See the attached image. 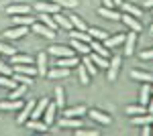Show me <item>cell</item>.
Listing matches in <instances>:
<instances>
[{
	"mask_svg": "<svg viewBox=\"0 0 153 136\" xmlns=\"http://www.w3.org/2000/svg\"><path fill=\"white\" fill-rule=\"evenodd\" d=\"M120 21L127 24L131 31H135V33H137V31H141V21H139V18H135V16H131V14H127V12H125V14H120Z\"/></svg>",
	"mask_w": 153,
	"mask_h": 136,
	"instance_id": "8fae6325",
	"label": "cell"
},
{
	"mask_svg": "<svg viewBox=\"0 0 153 136\" xmlns=\"http://www.w3.org/2000/svg\"><path fill=\"white\" fill-rule=\"evenodd\" d=\"M23 106L25 104L21 102V100H6V102H0V110H2V112H14V110L19 112Z\"/></svg>",
	"mask_w": 153,
	"mask_h": 136,
	"instance_id": "5bb4252c",
	"label": "cell"
},
{
	"mask_svg": "<svg viewBox=\"0 0 153 136\" xmlns=\"http://www.w3.org/2000/svg\"><path fill=\"white\" fill-rule=\"evenodd\" d=\"M151 14H153V8H151Z\"/></svg>",
	"mask_w": 153,
	"mask_h": 136,
	"instance_id": "6f0895ef",
	"label": "cell"
},
{
	"mask_svg": "<svg viewBox=\"0 0 153 136\" xmlns=\"http://www.w3.org/2000/svg\"><path fill=\"white\" fill-rule=\"evenodd\" d=\"M6 12L8 14H29L31 6L29 4H10V6H6Z\"/></svg>",
	"mask_w": 153,
	"mask_h": 136,
	"instance_id": "cb8c5ba5",
	"label": "cell"
},
{
	"mask_svg": "<svg viewBox=\"0 0 153 136\" xmlns=\"http://www.w3.org/2000/svg\"><path fill=\"white\" fill-rule=\"evenodd\" d=\"M71 47H74V49H76V51H78V53H80V55H90V53H92V49H90V43H82V41H76V39H71V43H70Z\"/></svg>",
	"mask_w": 153,
	"mask_h": 136,
	"instance_id": "7402d4cb",
	"label": "cell"
},
{
	"mask_svg": "<svg viewBox=\"0 0 153 136\" xmlns=\"http://www.w3.org/2000/svg\"><path fill=\"white\" fill-rule=\"evenodd\" d=\"M112 2H114V4H123L125 0H112Z\"/></svg>",
	"mask_w": 153,
	"mask_h": 136,
	"instance_id": "f5cc1de1",
	"label": "cell"
},
{
	"mask_svg": "<svg viewBox=\"0 0 153 136\" xmlns=\"http://www.w3.org/2000/svg\"><path fill=\"white\" fill-rule=\"evenodd\" d=\"M31 26H33V33L41 35V37H45V39H55V31H51L47 24H43V23H33Z\"/></svg>",
	"mask_w": 153,
	"mask_h": 136,
	"instance_id": "277c9868",
	"label": "cell"
},
{
	"mask_svg": "<svg viewBox=\"0 0 153 136\" xmlns=\"http://www.w3.org/2000/svg\"><path fill=\"white\" fill-rule=\"evenodd\" d=\"M51 2H55V4H59L61 8H76L80 2L78 0H51Z\"/></svg>",
	"mask_w": 153,
	"mask_h": 136,
	"instance_id": "7bdbcfd3",
	"label": "cell"
},
{
	"mask_svg": "<svg viewBox=\"0 0 153 136\" xmlns=\"http://www.w3.org/2000/svg\"><path fill=\"white\" fill-rule=\"evenodd\" d=\"M127 114H129V116L147 114V106H141V104H137V106H127Z\"/></svg>",
	"mask_w": 153,
	"mask_h": 136,
	"instance_id": "8d00e7d4",
	"label": "cell"
},
{
	"mask_svg": "<svg viewBox=\"0 0 153 136\" xmlns=\"http://www.w3.org/2000/svg\"><path fill=\"white\" fill-rule=\"evenodd\" d=\"M70 75V69L68 67H55V69H49L47 71V77L49 79H63Z\"/></svg>",
	"mask_w": 153,
	"mask_h": 136,
	"instance_id": "d6986e66",
	"label": "cell"
},
{
	"mask_svg": "<svg viewBox=\"0 0 153 136\" xmlns=\"http://www.w3.org/2000/svg\"><path fill=\"white\" fill-rule=\"evenodd\" d=\"M149 100H151V85L145 81L143 87H141V91H139V104H141V106H147Z\"/></svg>",
	"mask_w": 153,
	"mask_h": 136,
	"instance_id": "603a6c76",
	"label": "cell"
},
{
	"mask_svg": "<svg viewBox=\"0 0 153 136\" xmlns=\"http://www.w3.org/2000/svg\"><path fill=\"white\" fill-rule=\"evenodd\" d=\"M27 33H29V26H14V29L4 31V37L6 39H23Z\"/></svg>",
	"mask_w": 153,
	"mask_h": 136,
	"instance_id": "9a60e30c",
	"label": "cell"
},
{
	"mask_svg": "<svg viewBox=\"0 0 153 136\" xmlns=\"http://www.w3.org/2000/svg\"><path fill=\"white\" fill-rule=\"evenodd\" d=\"M147 112H149V114H153V98L149 100V104H147Z\"/></svg>",
	"mask_w": 153,
	"mask_h": 136,
	"instance_id": "816d5d0a",
	"label": "cell"
},
{
	"mask_svg": "<svg viewBox=\"0 0 153 136\" xmlns=\"http://www.w3.org/2000/svg\"><path fill=\"white\" fill-rule=\"evenodd\" d=\"M0 85L6 87V90H14V87L19 85V81L14 79L12 75H0Z\"/></svg>",
	"mask_w": 153,
	"mask_h": 136,
	"instance_id": "d6a6232c",
	"label": "cell"
},
{
	"mask_svg": "<svg viewBox=\"0 0 153 136\" xmlns=\"http://www.w3.org/2000/svg\"><path fill=\"white\" fill-rule=\"evenodd\" d=\"M78 77L82 81V85H88V83H90V73L86 71L84 65H78Z\"/></svg>",
	"mask_w": 153,
	"mask_h": 136,
	"instance_id": "ab89813d",
	"label": "cell"
},
{
	"mask_svg": "<svg viewBox=\"0 0 153 136\" xmlns=\"http://www.w3.org/2000/svg\"><path fill=\"white\" fill-rule=\"evenodd\" d=\"M27 90H29V85H25V83L16 85L14 90H10V93H8V100H21L25 93H27Z\"/></svg>",
	"mask_w": 153,
	"mask_h": 136,
	"instance_id": "f546056e",
	"label": "cell"
},
{
	"mask_svg": "<svg viewBox=\"0 0 153 136\" xmlns=\"http://www.w3.org/2000/svg\"><path fill=\"white\" fill-rule=\"evenodd\" d=\"M53 21L57 23V26H63L65 31H71V29H74V24H71L70 16H65V14H61V10L53 14Z\"/></svg>",
	"mask_w": 153,
	"mask_h": 136,
	"instance_id": "e0dca14e",
	"label": "cell"
},
{
	"mask_svg": "<svg viewBox=\"0 0 153 136\" xmlns=\"http://www.w3.org/2000/svg\"><path fill=\"white\" fill-rule=\"evenodd\" d=\"M70 21H71V24H74V29H78V31H88L86 23H84L78 14H70Z\"/></svg>",
	"mask_w": 153,
	"mask_h": 136,
	"instance_id": "74e56055",
	"label": "cell"
},
{
	"mask_svg": "<svg viewBox=\"0 0 153 136\" xmlns=\"http://www.w3.org/2000/svg\"><path fill=\"white\" fill-rule=\"evenodd\" d=\"M135 45H137V33L131 31L129 35H125V43H123V53L127 57H131L135 53Z\"/></svg>",
	"mask_w": 153,
	"mask_h": 136,
	"instance_id": "6da1fadb",
	"label": "cell"
},
{
	"mask_svg": "<svg viewBox=\"0 0 153 136\" xmlns=\"http://www.w3.org/2000/svg\"><path fill=\"white\" fill-rule=\"evenodd\" d=\"M14 71H19V73H23V75L35 77L37 75V65H33V63H16V65H14Z\"/></svg>",
	"mask_w": 153,
	"mask_h": 136,
	"instance_id": "9c48e42d",
	"label": "cell"
},
{
	"mask_svg": "<svg viewBox=\"0 0 153 136\" xmlns=\"http://www.w3.org/2000/svg\"><path fill=\"white\" fill-rule=\"evenodd\" d=\"M88 35H90L94 41H106V39H108V33H106V31H102V29H98V26L88 29Z\"/></svg>",
	"mask_w": 153,
	"mask_h": 136,
	"instance_id": "4dcf8cb0",
	"label": "cell"
},
{
	"mask_svg": "<svg viewBox=\"0 0 153 136\" xmlns=\"http://www.w3.org/2000/svg\"><path fill=\"white\" fill-rule=\"evenodd\" d=\"M151 134H153V122H151Z\"/></svg>",
	"mask_w": 153,
	"mask_h": 136,
	"instance_id": "11a10c76",
	"label": "cell"
},
{
	"mask_svg": "<svg viewBox=\"0 0 153 136\" xmlns=\"http://www.w3.org/2000/svg\"><path fill=\"white\" fill-rule=\"evenodd\" d=\"M49 63H47V53H39L37 55V75H47Z\"/></svg>",
	"mask_w": 153,
	"mask_h": 136,
	"instance_id": "7c38bea8",
	"label": "cell"
},
{
	"mask_svg": "<svg viewBox=\"0 0 153 136\" xmlns=\"http://www.w3.org/2000/svg\"><path fill=\"white\" fill-rule=\"evenodd\" d=\"M47 100L43 98V100H39V102L35 104V108H33V112H31V118L33 120H41L43 118V112H45V108H47Z\"/></svg>",
	"mask_w": 153,
	"mask_h": 136,
	"instance_id": "ac0fdd59",
	"label": "cell"
},
{
	"mask_svg": "<svg viewBox=\"0 0 153 136\" xmlns=\"http://www.w3.org/2000/svg\"><path fill=\"white\" fill-rule=\"evenodd\" d=\"M70 35H71V39H76V41H82V43H90V41H92V37L88 35V31H78V29L74 31V29H71Z\"/></svg>",
	"mask_w": 153,
	"mask_h": 136,
	"instance_id": "1f68e13d",
	"label": "cell"
},
{
	"mask_svg": "<svg viewBox=\"0 0 153 136\" xmlns=\"http://www.w3.org/2000/svg\"><path fill=\"white\" fill-rule=\"evenodd\" d=\"M98 14L104 16V18H108V21H120V14H118L117 10H112V8H106V6H100V8H98Z\"/></svg>",
	"mask_w": 153,
	"mask_h": 136,
	"instance_id": "83f0119b",
	"label": "cell"
},
{
	"mask_svg": "<svg viewBox=\"0 0 153 136\" xmlns=\"http://www.w3.org/2000/svg\"><path fill=\"white\" fill-rule=\"evenodd\" d=\"M49 53L51 55H57V57H71L74 55V49L71 47H65V45H53V47H49Z\"/></svg>",
	"mask_w": 153,
	"mask_h": 136,
	"instance_id": "4fadbf2b",
	"label": "cell"
},
{
	"mask_svg": "<svg viewBox=\"0 0 153 136\" xmlns=\"http://www.w3.org/2000/svg\"><path fill=\"white\" fill-rule=\"evenodd\" d=\"M90 49H92V53H98V55H102V57H110V51H108L100 41H94V39H92V41H90Z\"/></svg>",
	"mask_w": 153,
	"mask_h": 136,
	"instance_id": "4316f807",
	"label": "cell"
},
{
	"mask_svg": "<svg viewBox=\"0 0 153 136\" xmlns=\"http://www.w3.org/2000/svg\"><path fill=\"white\" fill-rule=\"evenodd\" d=\"M131 79H137V81H147V83H151L153 81V73H149V71H141V69H133L131 71Z\"/></svg>",
	"mask_w": 153,
	"mask_h": 136,
	"instance_id": "2e32d148",
	"label": "cell"
},
{
	"mask_svg": "<svg viewBox=\"0 0 153 136\" xmlns=\"http://www.w3.org/2000/svg\"><path fill=\"white\" fill-rule=\"evenodd\" d=\"M149 33H151V35H153V24H151V26H149Z\"/></svg>",
	"mask_w": 153,
	"mask_h": 136,
	"instance_id": "db71d44e",
	"label": "cell"
},
{
	"mask_svg": "<svg viewBox=\"0 0 153 136\" xmlns=\"http://www.w3.org/2000/svg\"><path fill=\"white\" fill-rule=\"evenodd\" d=\"M27 124H29V128H33V130H39V132H47L49 130V124H45V122H41V120H27Z\"/></svg>",
	"mask_w": 153,
	"mask_h": 136,
	"instance_id": "d590c367",
	"label": "cell"
},
{
	"mask_svg": "<svg viewBox=\"0 0 153 136\" xmlns=\"http://www.w3.org/2000/svg\"><path fill=\"white\" fill-rule=\"evenodd\" d=\"M102 6H106V8H112V6H114V2H112V0H102Z\"/></svg>",
	"mask_w": 153,
	"mask_h": 136,
	"instance_id": "681fc988",
	"label": "cell"
},
{
	"mask_svg": "<svg viewBox=\"0 0 153 136\" xmlns=\"http://www.w3.org/2000/svg\"><path fill=\"white\" fill-rule=\"evenodd\" d=\"M123 43H125V35H114V37H108L104 41V47L110 51L114 47H123Z\"/></svg>",
	"mask_w": 153,
	"mask_h": 136,
	"instance_id": "44dd1931",
	"label": "cell"
},
{
	"mask_svg": "<svg viewBox=\"0 0 153 136\" xmlns=\"http://www.w3.org/2000/svg\"><path fill=\"white\" fill-rule=\"evenodd\" d=\"M151 93H153V87H151Z\"/></svg>",
	"mask_w": 153,
	"mask_h": 136,
	"instance_id": "9f6ffc18",
	"label": "cell"
},
{
	"mask_svg": "<svg viewBox=\"0 0 153 136\" xmlns=\"http://www.w3.org/2000/svg\"><path fill=\"white\" fill-rule=\"evenodd\" d=\"M120 55L110 57V63H108V81H114L118 77V71H120Z\"/></svg>",
	"mask_w": 153,
	"mask_h": 136,
	"instance_id": "3957f363",
	"label": "cell"
},
{
	"mask_svg": "<svg viewBox=\"0 0 153 136\" xmlns=\"http://www.w3.org/2000/svg\"><path fill=\"white\" fill-rule=\"evenodd\" d=\"M141 59H145V61H151L153 59V49H145L141 53Z\"/></svg>",
	"mask_w": 153,
	"mask_h": 136,
	"instance_id": "7dc6e473",
	"label": "cell"
},
{
	"mask_svg": "<svg viewBox=\"0 0 153 136\" xmlns=\"http://www.w3.org/2000/svg\"><path fill=\"white\" fill-rule=\"evenodd\" d=\"M55 65H57V67L71 69V67H78V65H80V59H78L76 55H71V57H59L57 61H55Z\"/></svg>",
	"mask_w": 153,
	"mask_h": 136,
	"instance_id": "ba28073f",
	"label": "cell"
},
{
	"mask_svg": "<svg viewBox=\"0 0 153 136\" xmlns=\"http://www.w3.org/2000/svg\"><path fill=\"white\" fill-rule=\"evenodd\" d=\"M39 21H41L43 24H47L51 31H57V23L53 21V16H51V14H47V12H41V14H39Z\"/></svg>",
	"mask_w": 153,
	"mask_h": 136,
	"instance_id": "e575fe53",
	"label": "cell"
},
{
	"mask_svg": "<svg viewBox=\"0 0 153 136\" xmlns=\"http://www.w3.org/2000/svg\"><path fill=\"white\" fill-rule=\"evenodd\" d=\"M145 8L151 10V8H153V0H145Z\"/></svg>",
	"mask_w": 153,
	"mask_h": 136,
	"instance_id": "f907efd6",
	"label": "cell"
},
{
	"mask_svg": "<svg viewBox=\"0 0 153 136\" xmlns=\"http://www.w3.org/2000/svg\"><path fill=\"white\" fill-rule=\"evenodd\" d=\"M55 112H57V104H55V102H49L47 108H45V112H43V122L51 126L53 122H55Z\"/></svg>",
	"mask_w": 153,
	"mask_h": 136,
	"instance_id": "52a82bcc",
	"label": "cell"
},
{
	"mask_svg": "<svg viewBox=\"0 0 153 136\" xmlns=\"http://www.w3.org/2000/svg\"><path fill=\"white\" fill-rule=\"evenodd\" d=\"M120 6H123V10L127 12V14H131V16H135V18H141V16H143V10L139 8V6L131 4V2H123Z\"/></svg>",
	"mask_w": 153,
	"mask_h": 136,
	"instance_id": "484cf974",
	"label": "cell"
},
{
	"mask_svg": "<svg viewBox=\"0 0 153 136\" xmlns=\"http://www.w3.org/2000/svg\"><path fill=\"white\" fill-rule=\"evenodd\" d=\"M0 75H12V67L4 61H0Z\"/></svg>",
	"mask_w": 153,
	"mask_h": 136,
	"instance_id": "bcb514c9",
	"label": "cell"
},
{
	"mask_svg": "<svg viewBox=\"0 0 153 136\" xmlns=\"http://www.w3.org/2000/svg\"><path fill=\"white\" fill-rule=\"evenodd\" d=\"M10 63H14V65H16V63H33V59L29 55H19V53H14V55L10 57Z\"/></svg>",
	"mask_w": 153,
	"mask_h": 136,
	"instance_id": "b9f144b4",
	"label": "cell"
},
{
	"mask_svg": "<svg viewBox=\"0 0 153 136\" xmlns=\"http://www.w3.org/2000/svg\"><path fill=\"white\" fill-rule=\"evenodd\" d=\"M82 126V120L80 118H70V116H63L59 120V128H80Z\"/></svg>",
	"mask_w": 153,
	"mask_h": 136,
	"instance_id": "ffe728a7",
	"label": "cell"
},
{
	"mask_svg": "<svg viewBox=\"0 0 153 136\" xmlns=\"http://www.w3.org/2000/svg\"><path fill=\"white\" fill-rule=\"evenodd\" d=\"M141 134H143V136H151V124H143Z\"/></svg>",
	"mask_w": 153,
	"mask_h": 136,
	"instance_id": "c3c4849f",
	"label": "cell"
},
{
	"mask_svg": "<svg viewBox=\"0 0 153 136\" xmlns=\"http://www.w3.org/2000/svg\"><path fill=\"white\" fill-rule=\"evenodd\" d=\"M90 59L94 61L96 67H102V69H108V63H110V57H102L98 53H90Z\"/></svg>",
	"mask_w": 153,
	"mask_h": 136,
	"instance_id": "f1b7e54d",
	"label": "cell"
},
{
	"mask_svg": "<svg viewBox=\"0 0 153 136\" xmlns=\"http://www.w3.org/2000/svg\"><path fill=\"white\" fill-rule=\"evenodd\" d=\"M35 104H37V102H33V100H29V102H27V104L23 106V108L19 110V116H16V122H19V124H27V120L31 118V112H33Z\"/></svg>",
	"mask_w": 153,
	"mask_h": 136,
	"instance_id": "7a4b0ae2",
	"label": "cell"
},
{
	"mask_svg": "<svg viewBox=\"0 0 153 136\" xmlns=\"http://www.w3.org/2000/svg\"><path fill=\"white\" fill-rule=\"evenodd\" d=\"M35 8L39 12H47V14H55V12L61 10V6H59V4H55V2H51V0H49V2H37Z\"/></svg>",
	"mask_w": 153,
	"mask_h": 136,
	"instance_id": "5b68a950",
	"label": "cell"
},
{
	"mask_svg": "<svg viewBox=\"0 0 153 136\" xmlns=\"http://www.w3.org/2000/svg\"><path fill=\"white\" fill-rule=\"evenodd\" d=\"M55 104H57V108H65V91H63V87H55Z\"/></svg>",
	"mask_w": 153,
	"mask_h": 136,
	"instance_id": "f35d334b",
	"label": "cell"
},
{
	"mask_svg": "<svg viewBox=\"0 0 153 136\" xmlns=\"http://www.w3.org/2000/svg\"><path fill=\"white\" fill-rule=\"evenodd\" d=\"M12 23H14V26H31L35 23V16H31V14H14Z\"/></svg>",
	"mask_w": 153,
	"mask_h": 136,
	"instance_id": "30bf717a",
	"label": "cell"
},
{
	"mask_svg": "<svg viewBox=\"0 0 153 136\" xmlns=\"http://www.w3.org/2000/svg\"><path fill=\"white\" fill-rule=\"evenodd\" d=\"M98 130H84V128H76V136H98Z\"/></svg>",
	"mask_w": 153,
	"mask_h": 136,
	"instance_id": "f6af8a7d",
	"label": "cell"
},
{
	"mask_svg": "<svg viewBox=\"0 0 153 136\" xmlns=\"http://www.w3.org/2000/svg\"><path fill=\"white\" fill-rule=\"evenodd\" d=\"M12 77H14V79L19 81V83H25V85H29V87L33 85V77H31V75H23V73L14 71V75H12Z\"/></svg>",
	"mask_w": 153,
	"mask_h": 136,
	"instance_id": "60d3db41",
	"label": "cell"
},
{
	"mask_svg": "<svg viewBox=\"0 0 153 136\" xmlns=\"http://www.w3.org/2000/svg\"><path fill=\"white\" fill-rule=\"evenodd\" d=\"M82 65L86 67V71L90 73V77H94L96 73H98V67L94 65V61L90 59V55H84V61H82Z\"/></svg>",
	"mask_w": 153,
	"mask_h": 136,
	"instance_id": "836d02e7",
	"label": "cell"
},
{
	"mask_svg": "<svg viewBox=\"0 0 153 136\" xmlns=\"http://www.w3.org/2000/svg\"><path fill=\"white\" fill-rule=\"evenodd\" d=\"M86 114H88V108H86V106H76V108L65 110L63 116H70V118H84Z\"/></svg>",
	"mask_w": 153,
	"mask_h": 136,
	"instance_id": "d4e9b609",
	"label": "cell"
},
{
	"mask_svg": "<svg viewBox=\"0 0 153 136\" xmlns=\"http://www.w3.org/2000/svg\"><path fill=\"white\" fill-rule=\"evenodd\" d=\"M14 53H16V47H10V45H6V43H0V55L12 57Z\"/></svg>",
	"mask_w": 153,
	"mask_h": 136,
	"instance_id": "ee69618b",
	"label": "cell"
},
{
	"mask_svg": "<svg viewBox=\"0 0 153 136\" xmlns=\"http://www.w3.org/2000/svg\"><path fill=\"white\" fill-rule=\"evenodd\" d=\"M88 116H90L94 122H98V124H104V126H108L110 122H112V118H110L108 114L100 112V110H88Z\"/></svg>",
	"mask_w": 153,
	"mask_h": 136,
	"instance_id": "8992f818",
	"label": "cell"
}]
</instances>
